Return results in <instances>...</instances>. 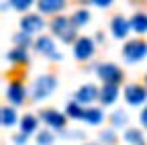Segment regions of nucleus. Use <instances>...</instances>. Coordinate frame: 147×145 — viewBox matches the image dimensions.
<instances>
[{"instance_id": "16", "label": "nucleus", "mask_w": 147, "mask_h": 145, "mask_svg": "<svg viewBox=\"0 0 147 145\" xmlns=\"http://www.w3.org/2000/svg\"><path fill=\"white\" fill-rule=\"evenodd\" d=\"M35 129H37V119L33 115H25L23 121H21V131L27 133V135H31Z\"/></svg>"}, {"instance_id": "12", "label": "nucleus", "mask_w": 147, "mask_h": 145, "mask_svg": "<svg viewBox=\"0 0 147 145\" xmlns=\"http://www.w3.org/2000/svg\"><path fill=\"white\" fill-rule=\"evenodd\" d=\"M37 51L43 53V55H51L53 59H61V53L59 55L55 53V45H53V41L49 37H41L39 41H37Z\"/></svg>"}, {"instance_id": "13", "label": "nucleus", "mask_w": 147, "mask_h": 145, "mask_svg": "<svg viewBox=\"0 0 147 145\" xmlns=\"http://www.w3.org/2000/svg\"><path fill=\"white\" fill-rule=\"evenodd\" d=\"M6 96H8V100H10L12 104H21V102L25 100V88H23V84H21V82H12V84L8 86Z\"/></svg>"}, {"instance_id": "4", "label": "nucleus", "mask_w": 147, "mask_h": 145, "mask_svg": "<svg viewBox=\"0 0 147 145\" xmlns=\"http://www.w3.org/2000/svg\"><path fill=\"white\" fill-rule=\"evenodd\" d=\"M98 76H100V80H104V82L119 84V82L123 80V71H121V67L115 65V63H100V65H98Z\"/></svg>"}, {"instance_id": "15", "label": "nucleus", "mask_w": 147, "mask_h": 145, "mask_svg": "<svg viewBox=\"0 0 147 145\" xmlns=\"http://www.w3.org/2000/svg\"><path fill=\"white\" fill-rule=\"evenodd\" d=\"M129 23H131V29L135 33H147V14L145 12H135Z\"/></svg>"}, {"instance_id": "20", "label": "nucleus", "mask_w": 147, "mask_h": 145, "mask_svg": "<svg viewBox=\"0 0 147 145\" xmlns=\"http://www.w3.org/2000/svg\"><path fill=\"white\" fill-rule=\"evenodd\" d=\"M8 59L10 61H16V63H27V51H25V47H16V49H12L10 53H8Z\"/></svg>"}, {"instance_id": "2", "label": "nucleus", "mask_w": 147, "mask_h": 145, "mask_svg": "<svg viewBox=\"0 0 147 145\" xmlns=\"http://www.w3.org/2000/svg\"><path fill=\"white\" fill-rule=\"evenodd\" d=\"M55 86H57V78H55L53 74H43V76H39V78L35 80V84H33V98H35V100L47 98L53 90H55Z\"/></svg>"}, {"instance_id": "14", "label": "nucleus", "mask_w": 147, "mask_h": 145, "mask_svg": "<svg viewBox=\"0 0 147 145\" xmlns=\"http://www.w3.org/2000/svg\"><path fill=\"white\" fill-rule=\"evenodd\" d=\"M63 6H65V0H39V10L45 14L59 12Z\"/></svg>"}, {"instance_id": "22", "label": "nucleus", "mask_w": 147, "mask_h": 145, "mask_svg": "<svg viewBox=\"0 0 147 145\" xmlns=\"http://www.w3.org/2000/svg\"><path fill=\"white\" fill-rule=\"evenodd\" d=\"M88 19H90V14H88L86 10H78L76 14L71 16V21H74V25H76V27H82L84 23H88Z\"/></svg>"}, {"instance_id": "23", "label": "nucleus", "mask_w": 147, "mask_h": 145, "mask_svg": "<svg viewBox=\"0 0 147 145\" xmlns=\"http://www.w3.org/2000/svg\"><path fill=\"white\" fill-rule=\"evenodd\" d=\"M10 4H12L16 10H27V8L33 4V0H10Z\"/></svg>"}, {"instance_id": "18", "label": "nucleus", "mask_w": 147, "mask_h": 145, "mask_svg": "<svg viewBox=\"0 0 147 145\" xmlns=\"http://www.w3.org/2000/svg\"><path fill=\"white\" fill-rule=\"evenodd\" d=\"M125 141H129L131 145H143V135L139 129H127L125 131Z\"/></svg>"}, {"instance_id": "19", "label": "nucleus", "mask_w": 147, "mask_h": 145, "mask_svg": "<svg viewBox=\"0 0 147 145\" xmlns=\"http://www.w3.org/2000/svg\"><path fill=\"white\" fill-rule=\"evenodd\" d=\"M14 123H16V113H14V108L4 106V108H2V127H12Z\"/></svg>"}, {"instance_id": "11", "label": "nucleus", "mask_w": 147, "mask_h": 145, "mask_svg": "<svg viewBox=\"0 0 147 145\" xmlns=\"http://www.w3.org/2000/svg\"><path fill=\"white\" fill-rule=\"evenodd\" d=\"M117 96H119V88H117V84H113V82H104V88L100 90V100H102V104H113V102L117 100Z\"/></svg>"}, {"instance_id": "17", "label": "nucleus", "mask_w": 147, "mask_h": 145, "mask_svg": "<svg viewBox=\"0 0 147 145\" xmlns=\"http://www.w3.org/2000/svg\"><path fill=\"white\" fill-rule=\"evenodd\" d=\"M67 117H71V119H84V115H86V111L80 106V102L78 100H74V102H69L67 104Z\"/></svg>"}, {"instance_id": "27", "label": "nucleus", "mask_w": 147, "mask_h": 145, "mask_svg": "<svg viewBox=\"0 0 147 145\" xmlns=\"http://www.w3.org/2000/svg\"><path fill=\"white\" fill-rule=\"evenodd\" d=\"M90 2L92 4H96V6H110V4H113V0H90Z\"/></svg>"}, {"instance_id": "31", "label": "nucleus", "mask_w": 147, "mask_h": 145, "mask_svg": "<svg viewBox=\"0 0 147 145\" xmlns=\"http://www.w3.org/2000/svg\"><path fill=\"white\" fill-rule=\"evenodd\" d=\"M145 82H147V78H145Z\"/></svg>"}, {"instance_id": "5", "label": "nucleus", "mask_w": 147, "mask_h": 145, "mask_svg": "<svg viewBox=\"0 0 147 145\" xmlns=\"http://www.w3.org/2000/svg\"><path fill=\"white\" fill-rule=\"evenodd\" d=\"M92 53H94V41L88 39V37H80L76 41V45H74V55H76V59L84 61L88 59Z\"/></svg>"}, {"instance_id": "24", "label": "nucleus", "mask_w": 147, "mask_h": 145, "mask_svg": "<svg viewBox=\"0 0 147 145\" xmlns=\"http://www.w3.org/2000/svg\"><path fill=\"white\" fill-rule=\"evenodd\" d=\"M37 143H39V145H51V143H53V137H51V133H47V131L39 133V137H37Z\"/></svg>"}, {"instance_id": "6", "label": "nucleus", "mask_w": 147, "mask_h": 145, "mask_svg": "<svg viewBox=\"0 0 147 145\" xmlns=\"http://www.w3.org/2000/svg\"><path fill=\"white\" fill-rule=\"evenodd\" d=\"M125 98L129 104H143L145 98H147V92H145V88H141L139 84H131V86H127L125 88Z\"/></svg>"}, {"instance_id": "10", "label": "nucleus", "mask_w": 147, "mask_h": 145, "mask_svg": "<svg viewBox=\"0 0 147 145\" xmlns=\"http://www.w3.org/2000/svg\"><path fill=\"white\" fill-rule=\"evenodd\" d=\"M41 119H43L49 127H53V129H63V127H65V117L59 115L57 111H51V108L41 113Z\"/></svg>"}, {"instance_id": "28", "label": "nucleus", "mask_w": 147, "mask_h": 145, "mask_svg": "<svg viewBox=\"0 0 147 145\" xmlns=\"http://www.w3.org/2000/svg\"><path fill=\"white\" fill-rule=\"evenodd\" d=\"M27 137H29V135L21 131V135H16V137H14V143H16V145H23V143L27 141Z\"/></svg>"}, {"instance_id": "30", "label": "nucleus", "mask_w": 147, "mask_h": 145, "mask_svg": "<svg viewBox=\"0 0 147 145\" xmlns=\"http://www.w3.org/2000/svg\"><path fill=\"white\" fill-rule=\"evenodd\" d=\"M102 139H108V143H113L115 135H113V133H108V131H104V133H102Z\"/></svg>"}, {"instance_id": "9", "label": "nucleus", "mask_w": 147, "mask_h": 145, "mask_svg": "<svg viewBox=\"0 0 147 145\" xmlns=\"http://www.w3.org/2000/svg\"><path fill=\"white\" fill-rule=\"evenodd\" d=\"M129 27H131V23H129L125 16L117 14L113 21H110V31H113V35L117 39H125L127 37V33H129Z\"/></svg>"}, {"instance_id": "26", "label": "nucleus", "mask_w": 147, "mask_h": 145, "mask_svg": "<svg viewBox=\"0 0 147 145\" xmlns=\"http://www.w3.org/2000/svg\"><path fill=\"white\" fill-rule=\"evenodd\" d=\"M14 41L18 43V47H25V45H29V33H25V31H23V35H16V37H14Z\"/></svg>"}, {"instance_id": "7", "label": "nucleus", "mask_w": 147, "mask_h": 145, "mask_svg": "<svg viewBox=\"0 0 147 145\" xmlns=\"http://www.w3.org/2000/svg\"><path fill=\"white\" fill-rule=\"evenodd\" d=\"M21 27H23V31L25 33H39L43 27H45V23H43V19L39 14H27V16H23L21 19Z\"/></svg>"}, {"instance_id": "25", "label": "nucleus", "mask_w": 147, "mask_h": 145, "mask_svg": "<svg viewBox=\"0 0 147 145\" xmlns=\"http://www.w3.org/2000/svg\"><path fill=\"white\" fill-rule=\"evenodd\" d=\"M113 123H115L117 127H121V125H125V123H127V115H125L123 111H119V113H115V115H113Z\"/></svg>"}, {"instance_id": "3", "label": "nucleus", "mask_w": 147, "mask_h": 145, "mask_svg": "<svg viewBox=\"0 0 147 145\" xmlns=\"http://www.w3.org/2000/svg\"><path fill=\"white\" fill-rule=\"evenodd\" d=\"M123 55H125L127 61H139V59H143L147 55V43L145 41H139V39H133V41L125 43Z\"/></svg>"}, {"instance_id": "21", "label": "nucleus", "mask_w": 147, "mask_h": 145, "mask_svg": "<svg viewBox=\"0 0 147 145\" xmlns=\"http://www.w3.org/2000/svg\"><path fill=\"white\" fill-rule=\"evenodd\" d=\"M84 119H86L90 125H98V123L102 121V111H100V108H86Z\"/></svg>"}, {"instance_id": "8", "label": "nucleus", "mask_w": 147, "mask_h": 145, "mask_svg": "<svg viewBox=\"0 0 147 145\" xmlns=\"http://www.w3.org/2000/svg\"><path fill=\"white\" fill-rule=\"evenodd\" d=\"M100 94H98V88L94 86V84H84L78 92H76V100L80 102V104H88V102H92V100H96Z\"/></svg>"}, {"instance_id": "29", "label": "nucleus", "mask_w": 147, "mask_h": 145, "mask_svg": "<svg viewBox=\"0 0 147 145\" xmlns=\"http://www.w3.org/2000/svg\"><path fill=\"white\" fill-rule=\"evenodd\" d=\"M141 125H143L145 129H147V106H145L143 111H141Z\"/></svg>"}, {"instance_id": "1", "label": "nucleus", "mask_w": 147, "mask_h": 145, "mask_svg": "<svg viewBox=\"0 0 147 145\" xmlns=\"http://www.w3.org/2000/svg\"><path fill=\"white\" fill-rule=\"evenodd\" d=\"M76 25H74L71 19H67V16H55V19L51 21V31L57 35V37L65 43H74L76 41Z\"/></svg>"}]
</instances>
